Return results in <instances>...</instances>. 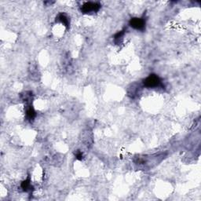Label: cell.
<instances>
[{
    "instance_id": "5b68a950",
    "label": "cell",
    "mask_w": 201,
    "mask_h": 201,
    "mask_svg": "<svg viewBox=\"0 0 201 201\" xmlns=\"http://www.w3.org/2000/svg\"><path fill=\"white\" fill-rule=\"evenodd\" d=\"M21 188L24 192H28V191L32 190V186L31 183L30 177H28L26 180H24V182L21 183Z\"/></svg>"
},
{
    "instance_id": "ba28073f",
    "label": "cell",
    "mask_w": 201,
    "mask_h": 201,
    "mask_svg": "<svg viewBox=\"0 0 201 201\" xmlns=\"http://www.w3.org/2000/svg\"><path fill=\"white\" fill-rule=\"evenodd\" d=\"M76 159H78V160H82V153L81 152H77L76 154Z\"/></svg>"
},
{
    "instance_id": "6da1fadb",
    "label": "cell",
    "mask_w": 201,
    "mask_h": 201,
    "mask_svg": "<svg viewBox=\"0 0 201 201\" xmlns=\"http://www.w3.org/2000/svg\"><path fill=\"white\" fill-rule=\"evenodd\" d=\"M143 84L147 88H157L163 87L161 79L155 74H151L143 81Z\"/></svg>"
},
{
    "instance_id": "52a82bcc",
    "label": "cell",
    "mask_w": 201,
    "mask_h": 201,
    "mask_svg": "<svg viewBox=\"0 0 201 201\" xmlns=\"http://www.w3.org/2000/svg\"><path fill=\"white\" fill-rule=\"evenodd\" d=\"M123 35H124V32H123V31H121V32H119L116 33V35H115V37H114L115 40H117V39H121Z\"/></svg>"
},
{
    "instance_id": "7a4b0ae2",
    "label": "cell",
    "mask_w": 201,
    "mask_h": 201,
    "mask_svg": "<svg viewBox=\"0 0 201 201\" xmlns=\"http://www.w3.org/2000/svg\"><path fill=\"white\" fill-rule=\"evenodd\" d=\"M101 8V5L98 2H87L81 7V11L83 13H96Z\"/></svg>"
},
{
    "instance_id": "8992f818",
    "label": "cell",
    "mask_w": 201,
    "mask_h": 201,
    "mask_svg": "<svg viewBox=\"0 0 201 201\" xmlns=\"http://www.w3.org/2000/svg\"><path fill=\"white\" fill-rule=\"evenodd\" d=\"M57 19H58L65 26L68 27V25H69V20H68V18L65 14L60 13V14L57 16Z\"/></svg>"
},
{
    "instance_id": "277c9868",
    "label": "cell",
    "mask_w": 201,
    "mask_h": 201,
    "mask_svg": "<svg viewBox=\"0 0 201 201\" xmlns=\"http://www.w3.org/2000/svg\"><path fill=\"white\" fill-rule=\"evenodd\" d=\"M26 116L29 120L35 119V117L36 116V113L32 106H28V108H26Z\"/></svg>"
},
{
    "instance_id": "3957f363",
    "label": "cell",
    "mask_w": 201,
    "mask_h": 201,
    "mask_svg": "<svg viewBox=\"0 0 201 201\" xmlns=\"http://www.w3.org/2000/svg\"><path fill=\"white\" fill-rule=\"evenodd\" d=\"M130 25L135 30L143 31L145 28V20L141 18H131L130 21Z\"/></svg>"
}]
</instances>
